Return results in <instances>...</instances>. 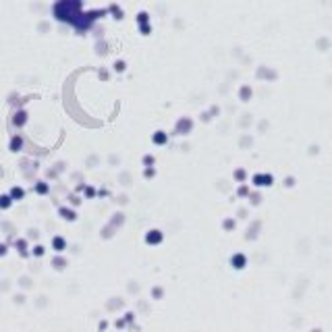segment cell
<instances>
[{
	"label": "cell",
	"instance_id": "1",
	"mask_svg": "<svg viewBox=\"0 0 332 332\" xmlns=\"http://www.w3.org/2000/svg\"><path fill=\"white\" fill-rule=\"evenodd\" d=\"M233 264H235V268H243V266H245V257L237 256L235 260H233Z\"/></svg>",
	"mask_w": 332,
	"mask_h": 332
}]
</instances>
